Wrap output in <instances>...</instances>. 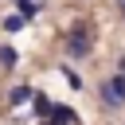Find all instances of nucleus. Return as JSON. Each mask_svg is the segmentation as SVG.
I'll list each match as a JSON object with an SVG mask.
<instances>
[{
  "mask_svg": "<svg viewBox=\"0 0 125 125\" xmlns=\"http://www.w3.org/2000/svg\"><path fill=\"white\" fill-rule=\"evenodd\" d=\"M90 47H94V39L86 35V27H74V31H70V39H66V55L82 59V55H90Z\"/></svg>",
  "mask_w": 125,
  "mask_h": 125,
  "instance_id": "f257e3e1",
  "label": "nucleus"
},
{
  "mask_svg": "<svg viewBox=\"0 0 125 125\" xmlns=\"http://www.w3.org/2000/svg\"><path fill=\"white\" fill-rule=\"evenodd\" d=\"M102 94H105V105H121L125 102V78H109L102 86Z\"/></svg>",
  "mask_w": 125,
  "mask_h": 125,
  "instance_id": "f03ea898",
  "label": "nucleus"
},
{
  "mask_svg": "<svg viewBox=\"0 0 125 125\" xmlns=\"http://www.w3.org/2000/svg\"><path fill=\"white\" fill-rule=\"evenodd\" d=\"M51 121H55V125H78V117H74V113H70L66 105H59V109L51 113Z\"/></svg>",
  "mask_w": 125,
  "mask_h": 125,
  "instance_id": "7ed1b4c3",
  "label": "nucleus"
},
{
  "mask_svg": "<svg viewBox=\"0 0 125 125\" xmlns=\"http://www.w3.org/2000/svg\"><path fill=\"white\" fill-rule=\"evenodd\" d=\"M31 98H35V94H31V90H27V86H16V90H12V98H8V102H12V105H23V102H31Z\"/></svg>",
  "mask_w": 125,
  "mask_h": 125,
  "instance_id": "20e7f679",
  "label": "nucleus"
},
{
  "mask_svg": "<svg viewBox=\"0 0 125 125\" xmlns=\"http://www.w3.org/2000/svg\"><path fill=\"white\" fill-rule=\"evenodd\" d=\"M31 102H35V113H39V117H51V113H55V109H51V102H47L43 94H35Z\"/></svg>",
  "mask_w": 125,
  "mask_h": 125,
  "instance_id": "39448f33",
  "label": "nucleus"
},
{
  "mask_svg": "<svg viewBox=\"0 0 125 125\" xmlns=\"http://www.w3.org/2000/svg\"><path fill=\"white\" fill-rule=\"evenodd\" d=\"M39 8H43V0H27V4H20V16H39Z\"/></svg>",
  "mask_w": 125,
  "mask_h": 125,
  "instance_id": "423d86ee",
  "label": "nucleus"
},
{
  "mask_svg": "<svg viewBox=\"0 0 125 125\" xmlns=\"http://www.w3.org/2000/svg\"><path fill=\"white\" fill-rule=\"evenodd\" d=\"M0 62H4V66H16V51H12V47H8V43H4V47H0Z\"/></svg>",
  "mask_w": 125,
  "mask_h": 125,
  "instance_id": "0eeeda50",
  "label": "nucleus"
},
{
  "mask_svg": "<svg viewBox=\"0 0 125 125\" xmlns=\"http://www.w3.org/2000/svg\"><path fill=\"white\" fill-rule=\"evenodd\" d=\"M20 23H23V16H8V20H4V27H8V31H20Z\"/></svg>",
  "mask_w": 125,
  "mask_h": 125,
  "instance_id": "6e6552de",
  "label": "nucleus"
},
{
  "mask_svg": "<svg viewBox=\"0 0 125 125\" xmlns=\"http://www.w3.org/2000/svg\"><path fill=\"white\" fill-rule=\"evenodd\" d=\"M117 4H121V16H125V0H117Z\"/></svg>",
  "mask_w": 125,
  "mask_h": 125,
  "instance_id": "1a4fd4ad",
  "label": "nucleus"
},
{
  "mask_svg": "<svg viewBox=\"0 0 125 125\" xmlns=\"http://www.w3.org/2000/svg\"><path fill=\"white\" fill-rule=\"evenodd\" d=\"M16 4H27V0H16Z\"/></svg>",
  "mask_w": 125,
  "mask_h": 125,
  "instance_id": "9d476101",
  "label": "nucleus"
}]
</instances>
